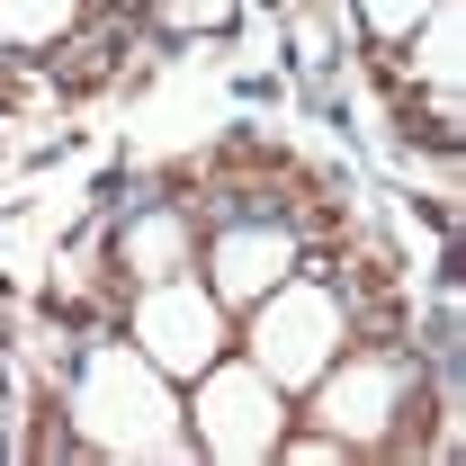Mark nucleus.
<instances>
[{
    "instance_id": "9d476101",
    "label": "nucleus",
    "mask_w": 466,
    "mask_h": 466,
    "mask_svg": "<svg viewBox=\"0 0 466 466\" xmlns=\"http://www.w3.org/2000/svg\"><path fill=\"white\" fill-rule=\"evenodd\" d=\"M359 18H368L386 46H412V27L431 18V0H359Z\"/></svg>"
},
{
    "instance_id": "f03ea898",
    "label": "nucleus",
    "mask_w": 466,
    "mask_h": 466,
    "mask_svg": "<svg viewBox=\"0 0 466 466\" xmlns=\"http://www.w3.org/2000/svg\"><path fill=\"white\" fill-rule=\"evenodd\" d=\"M341 350V296L314 288V279H279V288L251 305V368L288 395V386H314Z\"/></svg>"
},
{
    "instance_id": "6e6552de",
    "label": "nucleus",
    "mask_w": 466,
    "mask_h": 466,
    "mask_svg": "<svg viewBox=\"0 0 466 466\" xmlns=\"http://www.w3.org/2000/svg\"><path fill=\"white\" fill-rule=\"evenodd\" d=\"M116 260L153 288V279H179L188 269V225H179L171 207H153V216H135V225L116 233Z\"/></svg>"
},
{
    "instance_id": "20e7f679",
    "label": "nucleus",
    "mask_w": 466,
    "mask_h": 466,
    "mask_svg": "<svg viewBox=\"0 0 466 466\" xmlns=\"http://www.w3.org/2000/svg\"><path fill=\"white\" fill-rule=\"evenodd\" d=\"M188 421H198V449H207V458L242 466V458H269V449H279V421H288V412H279V386H269L260 368H225V359H216Z\"/></svg>"
},
{
    "instance_id": "39448f33",
    "label": "nucleus",
    "mask_w": 466,
    "mask_h": 466,
    "mask_svg": "<svg viewBox=\"0 0 466 466\" xmlns=\"http://www.w3.org/2000/svg\"><path fill=\"white\" fill-rule=\"evenodd\" d=\"M323 395H314V421H323V440H377V431H395V412H404V359H341V368H323L314 377Z\"/></svg>"
},
{
    "instance_id": "0eeeda50",
    "label": "nucleus",
    "mask_w": 466,
    "mask_h": 466,
    "mask_svg": "<svg viewBox=\"0 0 466 466\" xmlns=\"http://www.w3.org/2000/svg\"><path fill=\"white\" fill-rule=\"evenodd\" d=\"M412 36H421V46H412V72L431 81L440 126H458V46H466V9H458V0H431V18H421Z\"/></svg>"
},
{
    "instance_id": "1a4fd4ad",
    "label": "nucleus",
    "mask_w": 466,
    "mask_h": 466,
    "mask_svg": "<svg viewBox=\"0 0 466 466\" xmlns=\"http://www.w3.org/2000/svg\"><path fill=\"white\" fill-rule=\"evenodd\" d=\"M81 0H0V46H55L72 36Z\"/></svg>"
},
{
    "instance_id": "f257e3e1",
    "label": "nucleus",
    "mask_w": 466,
    "mask_h": 466,
    "mask_svg": "<svg viewBox=\"0 0 466 466\" xmlns=\"http://www.w3.org/2000/svg\"><path fill=\"white\" fill-rule=\"evenodd\" d=\"M72 421L90 449L108 458H179V404L171 377L144 350H90L81 386H72Z\"/></svg>"
},
{
    "instance_id": "423d86ee",
    "label": "nucleus",
    "mask_w": 466,
    "mask_h": 466,
    "mask_svg": "<svg viewBox=\"0 0 466 466\" xmlns=\"http://www.w3.org/2000/svg\"><path fill=\"white\" fill-rule=\"evenodd\" d=\"M288 269H296V242H288V225H233V233H216V251H207L216 305H260V296L279 288Z\"/></svg>"
},
{
    "instance_id": "7ed1b4c3",
    "label": "nucleus",
    "mask_w": 466,
    "mask_h": 466,
    "mask_svg": "<svg viewBox=\"0 0 466 466\" xmlns=\"http://www.w3.org/2000/svg\"><path fill=\"white\" fill-rule=\"evenodd\" d=\"M135 350L162 368V377H207L225 359V305L198 279H153L135 305Z\"/></svg>"
}]
</instances>
